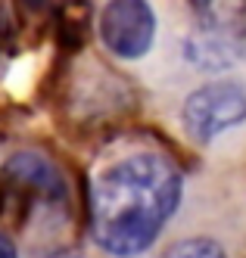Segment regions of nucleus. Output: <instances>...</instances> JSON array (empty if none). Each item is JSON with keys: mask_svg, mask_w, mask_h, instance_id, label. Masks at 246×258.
<instances>
[{"mask_svg": "<svg viewBox=\"0 0 246 258\" xmlns=\"http://www.w3.org/2000/svg\"><path fill=\"white\" fill-rule=\"evenodd\" d=\"M69 187L56 165L41 153H13L0 168V224L10 230L28 227L41 215H63Z\"/></svg>", "mask_w": 246, "mask_h": 258, "instance_id": "2", "label": "nucleus"}, {"mask_svg": "<svg viewBox=\"0 0 246 258\" xmlns=\"http://www.w3.org/2000/svg\"><path fill=\"white\" fill-rule=\"evenodd\" d=\"M184 190L178 165L159 153L112 159L90 183V233L116 258H134L156 243Z\"/></svg>", "mask_w": 246, "mask_h": 258, "instance_id": "1", "label": "nucleus"}, {"mask_svg": "<svg viewBox=\"0 0 246 258\" xmlns=\"http://www.w3.org/2000/svg\"><path fill=\"white\" fill-rule=\"evenodd\" d=\"M184 127L196 143H209L246 121V87L237 81H209L196 87L181 109Z\"/></svg>", "mask_w": 246, "mask_h": 258, "instance_id": "4", "label": "nucleus"}, {"mask_svg": "<svg viewBox=\"0 0 246 258\" xmlns=\"http://www.w3.org/2000/svg\"><path fill=\"white\" fill-rule=\"evenodd\" d=\"M162 258H228L221 249L218 239L209 236H190V239H181L175 243L168 252H162Z\"/></svg>", "mask_w": 246, "mask_h": 258, "instance_id": "6", "label": "nucleus"}, {"mask_svg": "<svg viewBox=\"0 0 246 258\" xmlns=\"http://www.w3.org/2000/svg\"><path fill=\"white\" fill-rule=\"evenodd\" d=\"M13 41H16V34H13V22H10V16L0 10V66H4V62L13 56Z\"/></svg>", "mask_w": 246, "mask_h": 258, "instance_id": "7", "label": "nucleus"}, {"mask_svg": "<svg viewBox=\"0 0 246 258\" xmlns=\"http://www.w3.org/2000/svg\"><path fill=\"white\" fill-rule=\"evenodd\" d=\"M0 258H19V255H16V249H13V243H10L4 233H0Z\"/></svg>", "mask_w": 246, "mask_h": 258, "instance_id": "9", "label": "nucleus"}, {"mask_svg": "<svg viewBox=\"0 0 246 258\" xmlns=\"http://www.w3.org/2000/svg\"><path fill=\"white\" fill-rule=\"evenodd\" d=\"M100 41L122 59H140L156 38V13L146 0H109L97 19Z\"/></svg>", "mask_w": 246, "mask_h": 258, "instance_id": "5", "label": "nucleus"}, {"mask_svg": "<svg viewBox=\"0 0 246 258\" xmlns=\"http://www.w3.org/2000/svg\"><path fill=\"white\" fill-rule=\"evenodd\" d=\"M196 25L184 56L203 72H224L246 53V0H190Z\"/></svg>", "mask_w": 246, "mask_h": 258, "instance_id": "3", "label": "nucleus"}, {"mask_svg": "<svg viewBox=\"0 0 246 258\" xmlns=\"http://www.w3.org/2000/svg\"><path fill=\"white\" fill-rule=\"evenodd\" d=\"M22 4H25L28 10H53L60 0H22Z\"/></svg>", "mask_w": 246, "mask_h": 258, "instance_id": "8", "label": "nucleus"}]
</instances>
